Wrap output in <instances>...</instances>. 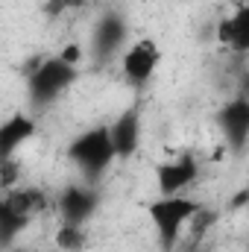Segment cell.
Wrapping results in <instances>:
<instances>
[{"mask_svg":"<svg viewBox=\"0 0 249 252\" xmlns=\"http://www.w3.org/2000/svg\"><path fill=\"white\" fill-rule=\"evenodd\" d=\"M199 208L202 205L196 199L185 196V193H167V196L158 193V199H153L147 205L150 223H153V229H156V235H158V241H161L164 250L176 247L179 235L185 232L187 223H193V217H196Z\"/></svg>","mask_w":249,"mask_h":252,"instance_id":"1","label":"cell"},{"mask_svg":"<svg viewBox=\"0 0 249 252\" xmlns=\"http://www.w3.org/2000/svg\"><path fill=\"white\" fill-rule=\"evenodd\" d=\"M67 156L82 170V176L97 179L118 158V153L112 147V138H109V126H94V129L76 135L70 141V147H67Z\"/></svg>","mask_w":249,"mask_h":252,"instance_id":"2","label":"cell"},{"mask_svg":"<svg viewBox=\"0 0 249 252\" xmlns=\"http://www.w3.org/2000/svg\"><path fill=\"white\" fill-rule=\"evenodd\" d=\"M76 79V67L64 64L59 56L56 59H44L32 70L30 76V97L35 103H50L62 94L64 88H70V82Z\"/></svg>","mask_w":249,"mask_h":252,"instance_id":"3","label":"cell"},{"mask_svg":"<svg viewBox=\"0 0 249 252\" xmlns=\"http://www.w3.org/2000/svg\"><path fill=\"white\" fill-rule=\"evenodd\" d=\"M158 64H161V47L153 38H138L121 56V70L132 85H147Z\"/></svg>","mask_w":249,"mask_h":252,"instance_id":"4","label":"cell"},{"mask_svg":"<svg viewBox=\"0 0 249 252\" xmlns=\"http://www.w3.org/2000/svg\"><path fill=\"white\" fill-rule=\"evenodd\" d=\"M199 176V164L190 153H182L164 164L156 167V182H158V193L167 196V193H185Z\"/></svg>","mask_w":249,"mask_h":252,"instance_id":"5","label":"cell"},{"mask_svg":"<svg viewBox=\"0 0 249 252\" xmlns=\"http://www.w3.org/2000/svg\"><path fill=\"white\" fill-rule=\"evenodd\" d=\"M32 132H35V121L30 115H24V112L9 115L0 124V161L15 158V153L32 138Z\"/></svg>","mask_w":249,"mask_h":252,"instance_id":"6","label":"cell"},{"mask_svg":"<svg viewBox=\"0 0 249 252\" xmlns=\"http://www.w3.org/2000/svg\"><path fill=\"white\" fill-rule=\"evenodd\" d=\"M109 138H112V147H115L118 158L135 156V150L141 144V115H138V109H126L124 115L109 126Z\"/></svg>","mask_w":249,"mask_h":252,"instance_id":"7","label":"cell"},{"mask_svg":"<svg viewBox=\"0 0 249 252\" xmlns=\"http://www.w3.org/2000/svg\"><path fill=\"white\" fill-rule=\"evenodd\" d=\"M59 208H62L64 223H79V226H85V220L97 211V193L91 188H82V185L67 188L62 193V199H59Z\"/></svg>","mask_w":249,"mask_h":252,"instance_id":"8","label":"cell"},{"mask_svg":"<svg viewBox=\"0 0 249 252\" xmlns=\"http://www.w3.org/2000/svg\"><path fill=\"white\" fill-rule=\"evenodd\" d=\"M220 124H223V132H226V141L235 150H241L249 135V103L244 97L226 103V109L220 112Z\"/></svg>","mask_w":249,"mask_h":252,"instance_id":"9","label":"cell"},{"mask_svg":"<svg viewBox=\"0 0 249 252\" xmlns=\"http://www.w3.org/2000/svg\"><path fill=\"white\" fill-rule=\"evenodd\" d=\"M217 41L232 47L235 53H247L249 50V9L241 6L235 15L223 18L217 24Z\"/></svg>","mask_w":249,"mask_h":252,"instance_id":"10","label":"cell"},{"mask_svg":"<svg viewBox=\"0 0 249 252\" xmlns=\"http://www.w3.org/2000/svg\"><path fill=\"white\" fill-rule=\"evenodd\" d=\"M126 38V27L124 21L118 18V15H106L103 21H100V27H97V35H94V44H97V53H112L121 41Z\"/></svg>","mask_w":249,"mask_h":252,"instance_id":"11","label":"cell"},{"mask_svg":"<svg viewBox=\"0 0 249 252\" xmlns=\"http://www.w3.org/2000/svg\"><path fill=\"white\" fill-rule=\"evenodd\" d=\"M27 223H30L27 214H18L6 199H0V247L12 244V241L27 229Z\"/></svg>","mask_w":249,"mask_h":252,"instance_id":"12","label":"cell"},{"mask_svg":"<svg viewBox=\"0 0 249 252\" xmlns=\"http://www.w3.org/2000/svg\"><path fill=\"white\" fill-rule=\"evenodd\" d=\"M56 244H59L64 252H79L88 244L85 226H79V223H62V229L56 232Z\"/></svg>","mask_w":249,"mask_h":252,"instance_id":"13","label":"cell"},{"mask_svg":"<svg viewBox=\"0 0 249 252\" xmlns=\"http://www.w3.org/2000/svg\"><path fill=\"white\" fill-rule=\"evenodd\" d=\"M88 0H50L47 3V15H59V12H70V9H82Z\"/></svg>","mask_w":249,"mask_h":252,"instance_id":"14","label":"cell"},{"mask_svg":"<svg viewBox=\"0 0 249 252\" xmlns=\"http://www.w3.org/2000/svg\"><path fill=\"white\" fill-rule=\"evenodd\" d=\"M59 59H62L64 64H73V67H76V62L82 59V47H79V44H64L62 53H59Z\"/></svg>","mask_w":249,"mask_h":252,"instance_id":"15","label":"cell"}]
</instances>
